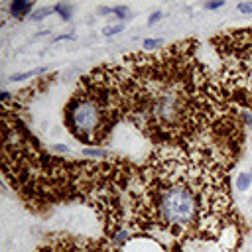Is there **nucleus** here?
Listing matches in <instances>:
<instances>
[{
	"label": "nucleus",
	"instance_id": "17",
	"mask_svg": "<svg viewBox=\"0 0 252 252\" xmlns=\"http://www.w3.org/2000/svg\"><path fill=\"white\" fill-rule=\"evenodd\" d=\"M242 122H244V126H250L252 128V114L248 110H242Z\"/></svg>",
	"mask_w": 252,
	"mask_h": 252
},
{
	"label": "nucleus",
	"instance_id": "15",
	"mask_svg": "<svg viewBox=\"0 0 252 252\" xmlns=\"http://www.w3.org/2000/svg\"><path fill=\"white\" fill-rule=\"evenodd\" d=\"M224 6V0H215V2H205V10H217V8H222Z\"/></svg>",
	"mask_w": 252,
	"mask_h": 252
},
{
	"label": "nucleus",
	"instance_id": "18",
	"mask_svg": "<svg viewBox=\"0 0 252 252\" xmlns=\"http://www.w3.org/2000/svg\"><path fill=\"white\" fill-rule=\"evenodd\" d=\"M159 18H161V14H159V12H154V14L150 16V20H148V26H154V24H156Z\"/></svg>",
	"mask_w": 252,
	"mask_h": 252
},
{
	"label": "nucleus",
	"instance_id": "16",
	"mask_svg": "<svg viewBox=\"0 0 252 252\" xmlns=\"http://www.w3.org/2000/svg\"><path fill=\"white\" fill-rule=\"evenodd\" d=\"M49 150L59 152V154H69V148H67L65 144H51V146H49Z\"/></svg>",
	"mask_w": 252,
	"mask_h": 252
},
{
	"label": "nucleus",
	"instance_id": "10",
	"mask_svg": "<svg viewBox=\"0 0 252 252\" xmlns=\"http://www.w3.org/2000/svg\"><path fill=\"white\" fill-rule=\"evenodd\" d=\"M102 12H112V14H116L118 18H130V16H128V14H130L128 6H112V8H102Z\"/></svg>",
	"mask_w": 252,
	"mask_h": 252
},
{
	"label": "nucleus",
	"instance_id": "6",
	"mask_svg": "<svg viewBox=\"0 0 252 252\" xmlns=\"http://www.w3.org/2000/svg\"><path fill=\"white\" fill-rule=\"evenodd\" d=\"M45 71H47V67H37V69H32V71H24V73L10 75V77H8V81H10V83L26 81V79H32V77H35V75H41V73H45Z\"/></svg>",
	"mask_w": 252,
	"mask_h": 252
},
{
	"label": "nucleus",
	"instance_id": "3",
	"mask_svg": "<svg viewBox=\"0 0 252 252\" xmlns=\"http://www.w3.org/2000/svg\"><path fill=\"white\" fill-rule=\"evenodd\" d=\"M220 59L219 83L230 102L252 110V28L226 30L213 37Z\"/></svg>",
	"mask_w": 252,
	"mask_h": 252
},
{
	"label": "nucleus",
	"instance_id": "2",
	"mask_svg": "<svg viewBox=\"0 0 252 252\" xmlns=\"http://www.w3.org/2000/svg\"><path fill=\"white\" fill-rule=\"evenodd\" d=\"M230 165L215 150L179 146H156L140 167L124 161L118 228L163 236L173 244L222 240L238 220L226 183Z\"/></svg>",
	"mask_w": 252,
	"mask_h": 252
},
{
	"label": "nucleus",
	"instance_id": "4",
	"mask_svg": "<svg viewBox=\"0 0 252 252\" xmlns=\"http://www.w3.org/2000/svg\"><path fill=\"white\" fill-rule=\"evenodd\" d=\"M63 120H65V128L73 134V138L93 148L106 144L112 132L108 114L100 98L81 81L75 93L71 94L69 102L65 104Z\"/></svg>",
	"mask_w": 252,
	"mask_h": 252
},
{
	"label": "nucleus",
	"instance_id": "1",
	"mask_svg": "<svg viewBox=\"0 0 252 252\" xmlns=\"http://www.w3.org/2000/svg\"><path fill=\"white\" fill-rule=\"evenodd\" d=\"M81 83L100 98L112 128L126 120L156 146L215 150L236 159L242 110L197 59L195 39L124 55Z\"/></svg>",
	"mask_w": 252,
	"mask_h": 252
},
{
	"label": "nucleus",
	"instance_id": "8",
	"mask_svg": "<svg viewBox=\"0 0 252 252\" xmlns=\"http://www.w3.org/2000/svg\"><path fill=\"white\" fill-rule=\"evenodd\" d=\"M250 185H252V175L246 173V171H240V173L236 175V189H238V191H246Z\"/></svg>",
	"mask_w": 252,
	"mask_h": 252
},
{
	"label": "nucleus",
	"instance_id": "13",
	"mask_svg": "<svg viewBox=\"0 0 252 252\" xmlns=\"http://www.w3.org/2000/svg\"><path fill=\"white\" fill-rule=\"evenodd\" d=\"M118 32H122V24H114V26H106V28L102 30V33H104V35H116Z\"/></svg>",
	"mask_w": 252,
	"mask_h": 252
},
{
	"label": "nucleus",
	"instance_id": "7",
	"mask_svg": "<svg viewBox=\"0 0 252 252\" xmlns=\"http://www.w3.org/2000/svg\"><path fill=\"white\" fill-rule=\"evenodd\" d=\"M83 156H89V158H94L100 161V159L110 158V152L104 148H83Z\"/></svg>",
	"mask_w": 252,
	"mask_h": 252
},
{
	"label": "nucleus",
	"instance_id": "9",
	"mask_svg": "<svg viewBox=\"0 0 252 252\" xmlns=\"http://www.w3.org/2000/svg\"><path fill=\"white\" fill-rule=\"evenodd\" d=\"M161 45H163V39H161V37H152V39H144V41H142L144 51H156V49H159Z\"/></svg>",
	"mask_w": 252,
	"mask_h": 252
},
{
	"label": "nucleus",
	"instance_id": "19",
	"mask_svg": "<svg viewBox=\"0 0 252 252\" xmlns=\"http://www.w3.org/2000/svg\"><path fill=\"white\" fill-rule=\"evenodd\" d=\"M250 175H252V169H250Z\"/></svg>",
	"mask_w": 252,
	"mask_h": 252
},
{
	"label": "nucleus",
	"instance_id": "5",
	"mask_svg": "<svg viewBox=\"0 0 252 252\" xmlns=\"http://www.w3.org/2000/svg\"><path fill=\"white\" fill-rule=\"evenodd\" d=\"M32 8H33L32 2H22V0H14V2L8 6L10 16H14V18H24L28 12H32Z\"/></svg>",
	"mask_w": 252,
	"mask_h": 252
},
{
	"label": "nucleus",
	"instance_id": "12",
	"mask_svg": "<svg viewBox=\"0 0 252 252\" xmlns=\"http://www.w3.org/2000/svg\"><path fill=\"white\" fill-rule=\"evenodd\" d=\"M53 8H55L57 14H61V18H63L65 22L71 20V6H69V4H55Z\"/></svg>",
	"mask_w": 252,
	"mask_h": 252
},
{
	"label": "nucleus",
	"instance_id": "11",
	"mask_svg": "<svg viewBox=\"0 0 252 252\" xmlns=\"http://www.w3.org/2000/svg\"><path fill=\"white\" fill-rule=\"evenodd\" d=\"M53 12H55V8H53V6H51V8H39V10H35V12H32V16H30V18H32L33 22H39V20H43L45 16H49V14H53Z\"/></svg>",
	"mask_w": 252,
	"mask_h": 252
},
{
	"label": "nucleus",
	"instance_id": "14",
	"mask_svg": "<svg viewBox=\"0 0 252 252\" xmlns=\"http://www.w3.org/2000/svg\"><path fill=\"white\" fill-rule=\"evenodd\" d=\"M236 10L242 14H252V2H240L236 4Z\"/></svg>",
	"mask_w": 252,
	"mask_h": 252
}]
</instances>
